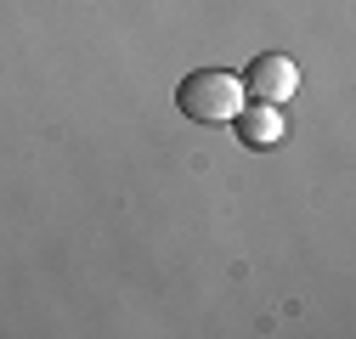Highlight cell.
Listing matches in <instances>:
<instances>
[{
	"mask_svg": "<svg viewBox=\"0 0 356 339\" xmlns=\"http://www.w3.org/2000/svg\"><path fill=\"white\" fill-rule=\"evenodd\" d=\"M175 108L198 124H232L243 108V79L227 68H193L181 85H175Z\"/></svg>",
	"mask_w": 356,
	"mask_h": 339,
	"instance_id": "1",
	"label": "cell"
},
{
	"mask_svg": "<svg viewBox=\"0 0 356 339\" xmlns=\"http://www.w3.org/2000/svg\"><path fill=\"white\" fill-rule=\"evenodd\" d=\"M238 79H243V97H249V102H272V108H283V102L300 91V68H294V57H283V51H260Z\"/></svg>",
	"mask_w": 356,
	"mask_h": 339,
	"instance_id": "2",
	"label": "cell"
},
{
	"mask_svg": "<svg viewBox=\"0 0 356 339\" xmlns=\"http://www.w3.org/2000/svg\"><path fill=\"white\" fill-rule=\"evenodd\" d=\"M232 131L243 136V147H277V142H283V108H272V102H243L238 119H232Z\"/></svg>",
	"mask_w": 356,
	"mask_h": 339,
	"instance_id": "3",
	"label": "cell"
}]
</instances>
